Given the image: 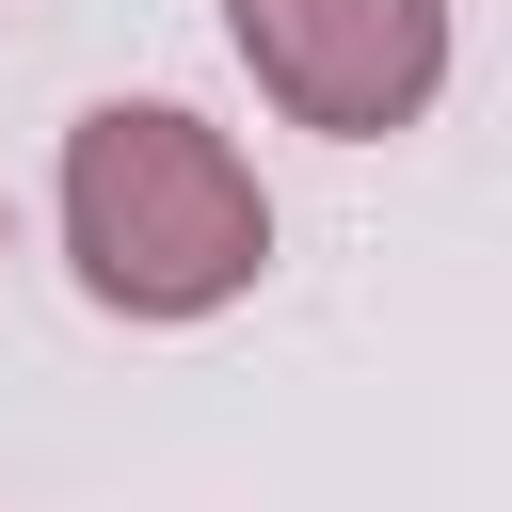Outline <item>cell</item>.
Here are the masks:
<instances>
[{
    "mask_svg": "<svg viewBox=\"0 0 512 512\" xmlns=\"http://www.w3.org/2000/svg\"><path fill=\"white\" fill-rule=\"evenodd\" d=\"M256 96L320 144H384L448 96V0H224Z\"/></svg>",
    "mask_w": 512,
    "mask_h": 512,
    "instance_id": "obj_2",
    "label": "cell"
},
{
    "mask_svg": "<svg viewBox=\"0 0 512 512\" xmlns=\"http://www.w3.org/2000/svg\"><path fill=\"white\" fill-rule=\"evenodd\" d=\"M64 256L112 320H208L272 272L256 160L176 96H112L64 128Z\"/></svg>",
    "mask_w": 512,
    "mask_h": 512,
    "instance_id": "obj_1",
    "label": "cell"
}]
</instances>
